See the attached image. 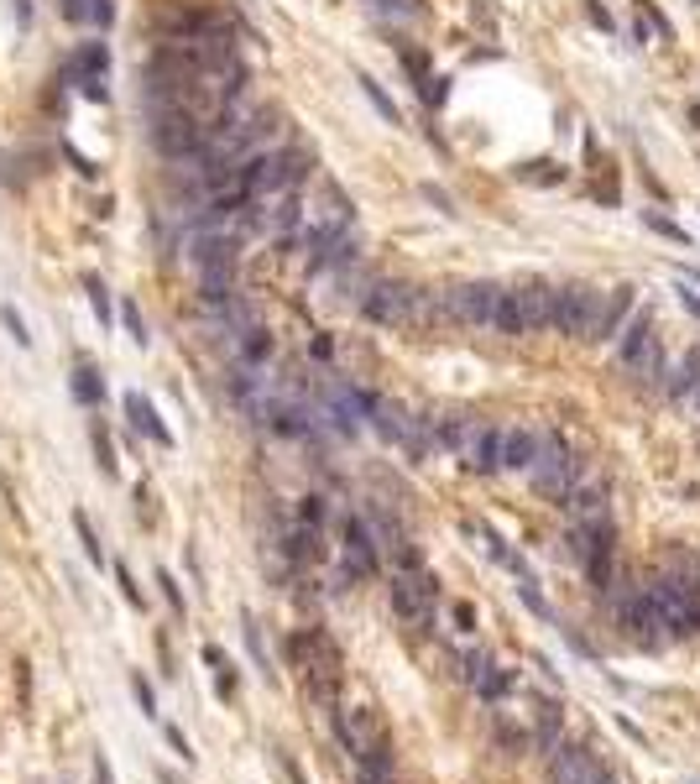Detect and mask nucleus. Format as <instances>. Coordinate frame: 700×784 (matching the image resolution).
I'll list each match as a JSON object with an SVG mask.
<instances>
[{
  "label": "nucleus",
  "instance_id": "1",
  "mask_svg": "<svg viewBox=\"0 0 700 784\" xmlns=\"http://www.w3.org/2000/svg\"><path fill=\"white\" fill-rule=\"evenodd\" d=\"M528 482L539 486V497H549V502H559L575 486V460H570V445L559 434H539V450L528 460Z\"/></svg>",
  "mask_w": 700,
  "mask_h": 784
},
{
  "label": "nucleus",
  "instance_id": "2",
  "mask_svg": "<svg viewBox=\"0 0 700 784\" xmlns=\"http://www.w3.org/2000/svg\"><path fill=\"white\" fill-rule=\"evenodd\" d=\"M204 131L210 126L194 121L183 105H152V147L162 157H188V152L204 147Z\"/></svg>",
  "mask_w": 700,
  "mask_h": 784
},
{
  "label": "nucleus",
  "instance_id": "3",
  "mask_svg": "<svg viewBox=\"0 0 700 784\" xmlns=\"http://www.w3.org/2000/svg\"><path fill=\"white\" fill-rule=\"evenodd\" d=\"M393 612L402 617V623H413L419 633H424L428 623H434V602H439V580L428 571H402L393 575Z\"/></svg>",
  "mask_w": 700,
  "mask_h": 784
},
{
  "label": "nucleus",
  "instance_id": "4",
  "mask_svg": "<svg viewBox=\"0 0 700 784\" xmlns=\"http://www.w3.org/2000/svg\"><path fill=\"white\" fill-rule=\"evenodd\" d=\"M596 293H601V288H591V283H559V288H554V319H549V330L580 340L591 309H596Z\"/></svg>",
  "mask_w": 700,
  "mask_h": 784
},
{
  "label": "nucleus",
  "instance_id": "5",
  "mask_svg": "<svg viewBox=\"0 0 700 784\" xmlns=\"http://www.w3.org/2000/svg\"><path fill=\"white\" fill-rule=\"evenodd\" d=\"M491 303H497V283H455V288H445V314L455 325H465V330L491 325Z\"/></svg>",
  "mask_w": 700,
  "mask_h": 784
},
{
  "label": "nucleus",
  "instance_id": "6",
  "mask_svg": "<svg viewBox=\"0 0 700 784\" xmlns=\"http://www.w3.org/2000/svg\"><path fill=\"white\" fill-rule=\"evenodd\" d=\"M340 539H345V580H371V575L382 571V554H376V539H371L366 518L345 513Z\"/></svg>",
  "mask_w": 700,
  "mask_h": 784
},
{
  "label": "nucleus",
  "instance_id": "7",
  "mask_svg": "<svg viewBox=\"0 0 700 784\" xmlns=\"http://www.w3.org/2000/svg\"><path fill=\"white\" fill-rule=\"evenodd\" d=\"M413 309V283H371L361 293V314L371 325H408Z\"/></svg>",
  "mask_w": 700,
  "mask_h": 784
},
{
  "label": "nucleus",
  "instance_id": "8",
  "mask_svg": "<svg viewBox=\"0 0 700 784\" xmlns=\"http://www.w3.org/2000/svg\"><path fill=\"white\" fill-rule=\"evenodd\" d=\"M617 617H622V633L633 638V643H643V649L670 643V638H664V628H659V612H653V602H648V586L627 591V597H622V606H617Z\"/></svg>",
  "mask_w": 700,
  "mask_h": 784
},
{
  "label": "nucleus",
  "instance_id": "9",
  "mask_svg": "<svg viewBox=\"0 0 700 784\" xmlns=\"http://www.w3.org/2000/svg\"><path fill=\"white\" fill-rule=\"evenodd\" d=\"M497 440H502V429H491V423L471 419L460 423V440H455V455L465 471H497Z\"/></svg>",
  "mask_w": 700,
  "mask_h": 784
},
{
  "label": "nucleus",
  "instance_id": "10",
  "mask_svg": "<svg viewBox=\"0 0 700 784\" xmlns=\"http://www.w3.org/2000/svg\"><path fill=\"white\" fill-rule=\"evenodd\" d=\"M627 314H633V288H611V293H596V309H591V319H585V335L580 340H611V335L627 325Z\"/></svg>",
  "mask_w": 700,
  "mask_h": 784
},
{
  "label": "nucleus",
  "instance_id": "11",
  "mask_svg": "<svg viewBox=\"0 0 700 784\" xmlns=\"http://www.w3.org/2000/svg\"><path fill=\"white\" fill-rule=\"evenodd\" d=\"M518 288V309H523V330H549V319H554V283L544 277H528V283H513Z\"/></svg>",
  "mask_w": 700,
  "mask_h": 784
},
{
  "label": "nucleus",
  "instance_id": "12",
  "mask_svg": "<svg viewBox=\"0 0 700 784\" xmlns=\"http://www.w3.org/2000/svg\"><path fill=\"white\" fill-rule=\"evenodd\" d=\"M549 754H554V763H549V784H591V774L601 769V758L591 754V748H565V743H554Z\"/></svg>",
  "mask_w": 700,
  "mask_h": 784
},
{
  "label": "nucleus",
  "instance_id": "13",
  "mask_svg": "<svg viewBox=\"0 0 700 784\" xmlns=\"http://www.w3.org/2000/svg\"><path fill=\"white\" fill-rule=\"evenodd\" d=\"M533 450H539V434H533L528 423L502 429V440H497V471H528Z\"/></svg>",
  "mask_w": 700,
  "mask_h": 784
},
{
  "label": "nucleus",
  "instance_id": "14",
  "mask_svg": "<svg viewBox=\"0 0 700 784\" xmlns=\"http://www.w3.org/2000/svg\"><path fill=\"white\" fill-rule=\"evenodd\" d=\"M617 335H622V340H617V362H622V366H633L643 351L659 340V335H653V314H648V309H633V314H627V325H622Z\"/></svg>",
  "mask_w": 700,
  "mask_h": 784
},
{
  "label": "nucleus",
  "instance_id": "15",
  "mask_svg": "<svg viewBox=\"0 0 700 784\" xmlns=\"http://www.w3.org/2000/svg\"><path fill=\"white\" fill-rule=\"evenodd\" d=\"M575 523H591V518H607V482H585V486H570L559 497Z\"/></svg>",
  "mask_w": 700,
  "mask_h": 784
},
{
  "label": "nucleus",
  "instance_id": "16",
  "mask_svg": "<svg viewBox=\"0 0 700 784\" xmlns=\"http://www.w3.org/2000/svg\"><path fill=\"white\" fill-rule=\"evenodd\" d=\"M125 414H131V423L152 440V445H173V434H168V423L157 419V408L142 397V392H125Z\"/></svg>",
  "mask_w": 700,
  "mask_h": 784
},
{
  "label": "nucleus",
  "instance_id": "17",
  "mask_svg": "<svg viewBox=\"0 0 700 784\" xmlns=\"http://www.w3.org/2000/svg\"><path fill=\"white\" fill-rule=\"evenodd\" d=\"M491 325L507 335V340H518L523 330V309H518V288H497V303H491Z\"/></svg>",
  "mask_w": 700,
  "mask_h": 784
},
{
  "label": "nucleus",
  "instance_id": "18",
  "mask_svg": "<svg viewBox=\"0 0 700 784\" xmlns=\"http://www.w3.org/2000/svg\"><path fill=\"white\" fill-rule=\"evenodd\" d=\"M105 68H110V53H105V42H84V48L73 53V68H68V79H105Z\"/></svg>",
  "mask_w": 700,
  "mask_h": 784
},
{
  "label": "nucleus",
  "instance_id": "19",
  "mask_svg": "<svg viewBox=\"0 0 700 784\" xmlns=\"http://www.w3.org/2000/svg\"><path fill=\"white\" fill-rule=\"evenodd\" d=\"M73 397H79V403H90V408H99V403H105V382H99V371H94L90 362L73 366Z\"/></svg>",
  "mask_w": 700,
  "mask_h": 784
},
{
  "label": "nucleus",
  "instance_id": "20",
  "mask_svg": "<svg viewBox=\"0 0 700 784\" xmlns=\"http://www.w3.org/2000/svg\"><path fill=\"white\" fill-rule=\"evenodd\" d=\"M356 84H361V94H366V100H371V105H376V116H382V121H387V126H397V121H402V110H397V105H393V94L382 90V84H376L371 74H356Z\"/></svg>",
  "mask_w": 700,
  "mask_h": 784
},
{
  "label": "nucleus",
  "instance_id": "21",
  "mask_svg": "<svg viewBox=\"0 0 700 784\" xmlns=\"http://www.w3.org/2000/svg\"><path fill=\"white\" fill-rule=\"evenodd\" d=\"M288 554H293V560H319V554H324V549H319V528H314V523H298V528L288 534Z\"/></svg>",
  "mask_w": 700,
  "mask_h": 784
},
{
  "label": "nucleus",
  "instance_id": "22",
  "mask_svg": "<svg viewBox=\"0 0 700 784\" xmlns=\"http://www.w3.org/2000/svg\"><path fill=\"white\" fill-rule=\"evenodd\" d=\"M491 669H497V664H491L487 649H471V654H460V680H465V685H481Z\"/></svg>",
  "mask_w": 700,
  "mask_h": 784
},
{
  "label": "nucleus",
  "instance_id": "23",
  "mask_svg": "<svg viewBox=\"0 0 700 784\" xmlns=\"http://www.w3.org/2000/svg\"><path fill=\"white\" fill-rule=\"evenodd\" d=\"M518 597H523V606L533 612V617H544V623H554V606L539 597V586H533V575H518Z\"/></svg>",
  "mask_w": 700,
  "mask_h": 784
},
{
  "label": "nucleus",
  "instance_id": "24",
  "mask_svg": "<svg viewBox=\"0 0 700 784\" xmlns=\"http://www.w3.org/2000/svg\"><path fill=\"white\" fill-rule=\"evenodd\" d=\"M387 549H393V575H402V571H424V554H419V549H413L408 539H393Z\"/></svg>",
  "mask_w": 700,
  "mask_h": 784
},
{
  "label": "nucleus",
  "instance_id": "25",
  "mask_svg": "<svg viewBox=\"0 0 700 784\" xmlns=\"http://www.w3.org/2000/svg\"><path fill=\"white\" fill-rule=\"evenodd\" d=\"M121 325H125V335H131L136 345H147V340H152V335H147V319H142V309H136V299L121 303Z\"/></svg>",
  "mask_w": 700,
  "mask_h": 784
},
{
  "label": "nucleus",
  "instance_id": "26",
  "mask_svg": "<svg viewBox=\"0 0 700 784\" xmlns=\"http://www.w3.org/2000/svg\"><path fill=\"white\" fill-rule=\"evenodd\" d=\"M507 691H513V675H507V669H491L487 680L476 685V695H481V701H502Z\"/></svg>",
  "mask_w": 700,
  "mask_h": 784
},
{
  "label": "nucleus",
  "instance_id": "27",
  "mask_svg": "<svg viewBox=\"0 0 700 784\" xmlns=\"http://www.w3.org/2000/svg\"><path fill=\"white\" fill-rule=\"evenodd\" d=\"M246 649H251V659H256V669H262V675H272V664H267V649H262V628H256L251 617H246Z\"/></svg>",
  "mask_w": 700,
  "mask_h": 784
},
{
  "label": "nucleus",
  "instance_id": "28",
  "mask_svg": "<svg viewBox=\"0 0 700 784\" xmlns=\"http://www.w3.org/2000/svg\"><path fill=\"white\" fill-rule=\"evenodd\" d=\"M371 11H382V16H424L419 0H371Z\"/></svg>",
  "mask_w": 700,
  "mask_h": 784
},
{
  "label": "nucleus",
  "instance_id": "29",
  "mask_svg": "<svg viewBox=\"0 0 700 784\" xmlns=\"http://www.w3.org/2000/svg\"><path fill=\"white\" fill-rule=\"evenodd\" d=\"M84 293H90L94 314H99V319H110V293H105V283H99L94 272H90V277H84Z\"/></svg>",
  "mask_w": 700,
  "mask_h": 784
},
{
  "label": "nucleus",
  "instance_id": "30",
  "mask_svg": "<svg viewBox=\"0 0 700 784\" xmlns=\"http://www.w3.org/2000/svg\"><path fill=\"white\" fill-rule=\"evenodd\" d=\"M94 455H99V471L116 476V450H110V434H105L99 423H94Z\"/></svg>",
  "mask_w": 700,
  "mask_h": 784
},
{
  "label": "nucleus",
  "instance_id": "31",
  "mask_svg": "<svg viewBox=\"0 0 700 784\" xmlns=\"http://www.w3.org/2000/svg\"><path fill=\"white\" fill-rule=\"evenodd\" d=\"M0 319H5V330L16 335V345H31V335H27V319L16 314V303H0Z\"/></svg>",
  "mask_w": 700,
  "mask_h": 784
},
{
  "label": "nucleus",
  "instance_id": "32",
  "mask_svg": "<svg viewBox=\"0 0 700 784\" xmlns=\"http://www.w3.org/2000/svg\"><path fill=\"white\" fill-rule=\"evenodd\" d=\"M643 220H648V231H659V236H670V241L690 246V236H685V231H679V225H674V220H664V214H653V210L643 214Z\"/></svg>",
  "mask_w": 700,
  "mask_h": 784
},
{
  "label": "nucleus",
  "instance_id": "33",
  "mask_svg": "<svg viewBox=\"0 0 700 784\" xmlns=\"http://www.w3.org/2000/svg\"><path fill=\"white\" fill-rule=\"evenodd\" d=\"M84 16H90L94 27H110L116 22V0H84Z\"/></svg>",
  "mask_w": 700,
  "mask_h": 784
},
{
  "label": "nucleus",
  "instance_id": "34",
  "mask_svg": "<svg viewBox=\"0 0 700 784\" xmlns=\"http://www.w3.org/2000/svg\"><path fill=\"white\" fill-rule=\"evenodd\" d=\"M402 68L424 84V79H428V53H419V48H402Z\"/></svg>",
  "mask_w": 700,
  "mask_h": 784
},
{
  "label": "nucleus",
  "instance_id": "35",
  "mask_svg": "<svg viewBox=\"0 0 700 784\" xmlns=\"http://www.w3.org/2000/svg\"><path fill=\"white\" fill-rule=\"evenodd\" d=\"M73 528H79V539H84V554H90L94 565H99V560H105V554H99V544H94V528H90V518L79 513V518H73Z\"/></svg>",
  "mask_w": 700,
  "mask_h": 784
},
{
  "label": "nucleus",
  "instance_id": "36",
  "mask_svg": "<svg viewBox=\"0 0 700 784\" xmlns=\"http://www.w3.org/2000/svg\"><path fill=\"white\" fill-rule=\"evenodd\" d=\"M157 586H162V597H168V606H173V612H183V591H178V580H173L168 571H157Z\"/></svg>",
  "mask_w": 700,
  "mask_h": 784
},
{
  "label": "nucleus",
  "instance_id": "37",
  "mask_svg": "<svg viewBox=\"0 0 700 784\" xmlns=\"http://www.w3.org/2000/svg\"><path fill=\"white\" fill-rule=\"evenodd\" d=\"M298 523H324V497H304V508H298Z\"/></svg>",
  "mask_w": 700,
  "mask_h": 784
},
{
  "label": "nucleus",
  "instance_id": "38",
  "mask_svg": "<svg viewBox=\"0 0 700 784\" xmlns=\"http://www.w3.org/2000/svg\"><path fill=\"white\" fill-rule=\"evenodd\" d=\"M68 84H73L79 94H90V100H105V94H110V90H105V79H68Z\"/></svg>",
  "mask_w": 700,
  "mask_h": 784
},
{
  "label": "nucleus",
  "instance_id": "39",
  "mask_svg": "<svg viewBox=\"0 0 700 784\" xmlns=\"http://www.w3.org/2000/svg\"><path fill=\"white\" fill-rule=\"evenodd\" d=\"M116 575H121V597H125V602H131V606H142V591H136V580H131V571H125V565H121V571H116Z\"/></svg>",
  "mask_w": 700,
  "mask_h": 784
},
{
  "label": "nucleus",
  "instance_id": "40",
  "mask_svg": "<svg viewBox=\"0 0 700 784\" xmlns=\"http://www.w3.org/2000/svg\"><path fill=\"white\" fill-rule=\"evenodd\" d=\"M131 691H136V701H142V711H157V701H152V685H147V680H142V675H136V680H131Z\"/></svg>",
  "mask_w": 700,
  "mask_h": 784
},
{
  "label": "nucleus",
  "instance_id": "41",
  "mask_svg": "<svg viewBox=\"0 0 700 784\" xmlns=\"http://www.w3.org/2000/svg\"><path fill=\"white\" fill-rule=\"evenodd\" d=\"M585 16H591V22H596V27H601V31H611V16H607V5H596V0H591V5H585Z\"/></svg>",
  "mask_w": 700,
  "mask_h": 784
},
{
  "label": "nucleus",
  "instance_id": "42",
  "mask_svg": "<svg viewBox=\"0 0 700 784\" xmlns=\"http://www.w3.org/2000/svg\"><path fill=\"white\" fill-rule=\"evenodd\" d=\"M63 157H68V162H73V168H79L84 179H94V162H90V157H79V152H73V147H63Z\"/></svg>",
  "mask_w": 700,
  "mask_h": 784
},
{
  "label": "nucleus",
  "instance_id": "43",
  "mask_svg": "<svg viewBox=\"0 0 700 784\" xmlns=\"http://www.w3.org/2000/svg\"><path fill=\"white\" fill-rule=\"evenodd\" d=\"M168 743H173V748H178V758H194V748H188V737H183L178 727H168Z\"/></svg>",
  "mask_w": 700,
  "mask_h": 784
},
{
  "label": "nucleus",
  "instance_id": "44",
  "mask_svg": "<svg viewBox=\"0 0 700 784\" xmlns=\"http://www.w3.org/2000/svg\"><path fill=\"white\" fill-rule=\"evenodd\" d=\"M455 623H460V628H465V633L476 628V612H471V602H460V606H455Z\"/></svg>",
  "mask_w": 700,
  "mask_h": 784
},
{
  "label": "nucleus",
  "instance_id": "45",
  "mask_svg": "<svg viewBox=\"0 0 700 784\" xmlns=\"http://www.w3.org/2000/svg\"><path fill=\"white\" fill-rule=\"evenodd\" d=\"M679 303H685V309H690V314H696V319H700V293H690L685 283H679Z\"/></svg>",
  "mask_w": 700,
  "mask_h": 784
},
{
  "label": "nucleus",
  "instance_id": "46",
  "mask_svg": "<svg viewBox=\"0 0 700 784\" xmlns=\"http://www.w3.org/2000/svg\"><path fill=\"white\" fill-rule=\"evenodd\" d=\"M11 11H16V22H22V27H31V0H11Z\"/></svg>",
  "mask_w": 700,
  "mask_h": 784
},
{
  "label": "nucleus",
  "instance_id": "47",
  "mask_svg": "<svg viewBox=\"0 0 700 784\" xmlns=\"http://www.w3.org/2000/svg\"><path fill=\"white\" fill-rule=\"evenodd\" d=\"M591 784H617V774H611L607 763H601V769H596V774H591Z\"/></svg>",
  "mask_w": 700,
  "mask_h": 784
},
{
  "label": "nucleus",
  "instance_id": "48",
  "mask_svg": "<svg viewBox=\"0 0 700 784\" xmlns=\"http://www.w3.org/2000/svg\"><path fill=\"white\" fill-rule=\"evenodd\" d=\"M94 784H110V769H105V758L94 763Z\"/></svg>",
  "mask_w": 700,
  "mask_h": 784
},
{
  "label": "nucleus",
  "instance_id": "49",
  "mask_svg": "<svg viewBox=\"0 0 700 784\" xmlns=\"http://www.w3.org/2000/svg\"><path fill=\"white\" fill-rule=\"evenodd\" d=\"M157 780H162V784H183V780H173V774H168V769H162V774H157Z\"/></svg>",
  "mask_w": 700,
  "mask_h": 784
},
{
  "label": "nucleus",
  "instance_id": "50",
  "mask_svg": "<svg viewBox=\"0 0 700 784\" xmlns=\"http://www.w3.org/2000/svg\"><path fill=\"white\" fill-rule=\"evenodd\" d=\"M690 403H696V408H700V382H696V392H690Z\"/></svg>",
  "mask_w": 700,
  "mask_h": 784
},
{
  "label": "nucleus",
  "instance_id": "51",
  "mask_svg": "<svg viewBox=\"0 0 700 784\" xmlns=\"http://www.w3.org/2000/svg\"><path fill=\"white\" fill-rule=\"evenodd\" d=\"M690 116H696V126H700V105H690Z\"/></svg>",
  "mask_w": 700,
  "mask_h": 784
},
{
  "label": "nucleus",
  "instance_id": "52",
  "mask_svg": "<svg viewBox=\"0 0 700 784\" xmlns=\"http://www.w3.org/2000/svg\"><path fill=\"white\" fill-rule=\"evenodd\" d=\"M696 5H700V0H696Z\"/></svg>",
  "mask_w": 700,
  "mask_h": 784
}]
</instances>
